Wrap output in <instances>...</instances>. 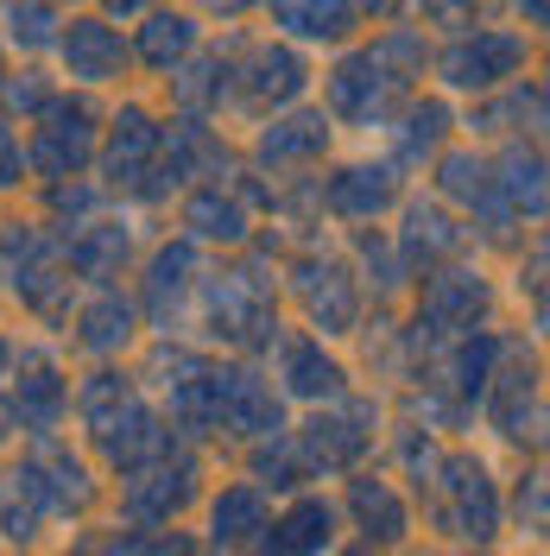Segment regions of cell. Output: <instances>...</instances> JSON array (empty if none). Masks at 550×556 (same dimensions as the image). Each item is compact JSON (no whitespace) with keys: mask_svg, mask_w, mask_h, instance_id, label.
<instances>
[{"mask_svg":"<svg viewBox=\"0 0 550 556\" xmlns=\"http://www.w3.org/2000/svg\"><path fill=\"white\" fill-rule=\"evenodd\" d=\"M197 493H203V462L190 450H177L172 462H159V468L134 475V481H121V513L139 531H165L177 513L197 506Z\"/></svg>","mask_w":550,"mask_h":556,"instance_id":"2e32d148","label":"cell"},{"mask_svg":"<svg viewBox=\"0 0 550 556\" xmlns=\"http://www.w3.org/2000/svg\"><path fill=\"white\" fill-rule=\"evenodd\" d=\"M45 208H51V235L64 241V235H76L83 222H96L102 215V184H89V177H70V184H51L45 190Z\"/></svg>","mask_w":550,"mask_h":556,"instance_id":"60d3db41","label":"cell"},{"mask_svg":"<svg viewBox=\"0 0 550 556\" xmlns=\"http://www.w3.org/2000/svg\"><path fill=\"white\" fill-rule=\"evenodd\" d=\"M139 399V386L127 367H96V374H83V380L70 386V412H76V424L96 437L108 417H121L127 405Z\"/></svg>","mask_w":550,"mask_h":556,"instance_id":"8d00e7d4","label":"cell"},{"mask_svg":"<svg viewBox=\"0 0 550 556\" xmlns=\"http://www.w3.org/2000/svg\"><path fill=\"white\" fill-rule=\"evenodd\" d=\"M392 450H399V468H405V475H412L417 486L430 481V468H437V437H430V430H417V424H399V430H392Z\"/></svg>","mask_w":550,"mask_h":556,"instance_id":"bcb514c9","label":"cell"},{"mask_svg":"<svg viewBox=\"0 0 550 556\" xmlns=\"http://www.w3.org/2000/svg\"><path fill=\"white\" fill-rule=\"evenodd\" d=\"M0 76H7V45H0Z\"/></svg>","mask_w":550,"mask_h":556,"instance_id":"9f6ffc18","label":"cell"},{"mask_svg":"<svg viewBox=\"0 0 550 556\" xmlns=\"http://www.w3.org/2000/svg\"><path fill=\"white\" fill-rule=\"evenodd\" d=\"M291 437V450L304 462V481L316 475H354L367 455H374V437H379V405L374 399H354L342 392L336 405H323V412H310L298 430H285Z\"/></svg>","mask_w":550,"mask_h":556,"instance_id":"277c9868","label":"cell"},{"mask_svg":"<svg viewBox=\"0 0 550 556\" xmlns=\"http://www.w3.org/2000/svg\"><path fill=\"white\" fill-rule=\"evenodd\" d=\"M361 51L374 58L379 76H386L399 96H405L417 76H424V64H430V38H424V26H386V33H374Z\"/></svg>","mask_w":550,"mask_h":556,"instance_id":"74e56055","label":"cell"},{"mask_svg":"<svg viewBox=\"0 0 550 556\" xmlns=\"http://www.w3.org/2000/svg\"><path fill=\"white\" fill-rule=\"evenodd\" d=\"M64 556H96V538H83V544H76V551H64Z\"/></svg>","mask_w":550,"mask_h":556,"instance_id":"db71d44e","label":"cell"},{"mask_svg":"<svg viewBox=\"0 0 550 556\" xmlns=\"http://www.w3.org/2000/svg\"><path fill=\"white\" fill-rule=\"evenodd\" d=\"M405 208V228H392V253H399V266H405V278H430L443 273V266H462V253H468V228L449 215L437 197L424 203V197H412Z\"/></svg>","mask_w":550,"mask_h":556,"instance_id":"e0dca14e","label":"cell"},{"mask_svg":"<svg viewBox=\"0 0 550 556\" xmlns=\"http://www.w3.org/2000/svg\"><path fill=\"white\" fill-rule=\"evenodd\" d=\"M487 316H493V278L482 266H443V273L424 278V291H417V329L424 336H437V342H455V336H475L487 329Z\"/></svg>","mask_w":550,"mask_h":556,"instance_id":"30bf717a","label":"cell"},{"mask_svg":"<svg viewBox=\"0 0 550 556\" xmlns=\"http://www.w3.org/2000/svg\"><path fill=\"white\" fill-rule=\"evenodd\" d=\"M96 556H159V531H139V525H121L96 538Z\"/></svg>","mask_w":550,"mask_h":556,"instance_id":"c3c4849f","label":"cell"},{"mask_svg":"<svg viewBox=\"0 0 550 556\" xmlns=\"http://www.w3.org/2000/svg\"><path fill=\"white\" fill-rule=\"evenodd\" d=\"M493 184L518 222H545V146L538 139H507L493 159Z\"/></svg>","mask_w":550,"mask_h":556,"instance_id":"e575fe53","label":"cell"},{"mask_svg":"<svg viewBox=\"0 0 550 556\" xmlns=\"http://www.w3.org/2000/svg\"><path fill=\"white\" fill-rule=\"evenodd\" d=\"M197 298H203L209 342L235 348V354H260L278 342V285L260 266H228L215 278L203 273Z\"/></svg>","mask_w":550,"mask_h":556,"instance_id":"7a4b0ae2","label":"cell"},{"mask_svg":"<svg viewBox=\"0 0 550 556\" xmlns=\"http://www.w3.org/2000/svg\"><path fill=\"white\" fill-rule=\"evenodd\" d=\"M532 64V38L513 33V26H475L468 38H455L443 58H437V76H443L449 96H493V89H507L518 83Z\"/></svg>","mask_w":550,"mask_h":556,"instance_id":"52a82bcc","label":"cell"},{"mask_svg":"<svg viewBox=\"0 0 550 556\" xmlns=\"http://www.w3.org/2000/svg\"><path fill=\"white\" fill-rule=\"evenodd\" d=\"M33 184V172H26V139H20V127L0 114V197L7 190H26Z\"/></svg>","mask_w":550,"mask_h":556,"instance_id":"7dc6e473","label":"cell"},{"mask_svg":"<svg viewBox=\"0 0 550 556\" xmlns=\"http://www.w3.org/2000/svg\"><path fill=\"white\" fill-rule=\"evenodd\" d=\"M310 89V64L304 51L291 45H253L241 64H235V96L247 108H298V96Z\"/></svg>","mask_w":550,"mask_h":556,"instance_id":"cb8c5ba5","label":"cell"},{"mask_svg":"<svg viewBox=\"0 0 550 556\" xmlns=\"http://www.w3.org/2000/svg\"><path fill=\"white\" fill-rule=\"evenodd\" d=\"M500 348L507 336H493V329H475V336H455L443 354V392L468 412V405H482L487 399V380H493V367H500Z\"/></svg>","mask_w":550,"mask_h":556,"instance_id":"836d02e7","label":"cell"},{"mask_svg":"<svg viewBox=\"0 0 550 556\" xmlns=\"http://www.w3.org/2000/svg\"><path fill=\"white\" fill-rule=\"evenodd\" d=\"M273 525V506H266V493L247 481H222L215 493H209V519H203V538L209 551L235 556V551H253L260 544V531Z\"/></svg>","mask_w":550,"mask_h":556,"instance_id":"83f0119b","label":"cell"},{"mask_svg":"<svg viewBox=\"0 0 550 556\" xmlns=\"http://www.w3.org/2000/svg\"><path fill=\"white\" fill-rule=\"evenodd\" d=\"M197 285H203V247H190L177 235V241H159L146 253V278H139L134 304H139V316H152L159 329H172L177 311H184V298H190Z\"/></svg>","mask_w":550,"mask_h":556,"instance_id":"603a6c76","label":"cell"},{"mask_svg":"<svg viewBox=\"0 0 550 556\" xmlns=\"http://www.w3.org/2000/svg\"><path fill=\"white\" fill-rule=\"evenodd\" d=\"M449 127H455V114H449L443 96H412V102L399 108V127H392V172H417L424 159L437 165V152H443Z\"/></svg>","mask_w":550,"mask_h":556,"instance_id":"1f68e13d","label":"cell"},{"mask_svg":"<svg viewBox=\"0 0 550 556\" xmlns=\"http://www.w3.org/2000/svg\"><path fill=\"white\" fill-rule=\"evenodd\" d=\"M273 392L291 405H336L348 392V367L329 354V348L316 342V336H304V329H291V336H278V348H273Z\"/></svg>","mask_w":550,"mask_h":556,"instance_id":"d6986e66","label":"cell"},{"mask_svg":"<svg viewBox=\"0 0 550 556\" xmlns=\"http://www.w3.org/2000/svg\"><path fill=\"white\" fill-rule=\"evenodd\" d=\"M215 430H235L241 443H273L285 437V399L253 361H215Z\"/></svg>","mask_w":550,"mask_h":556,"instance_id":"4fadbf2b","label":"cell"},{"mask_svg":"<svg viewBox=\"0 0 550 556\" xmlns=\"http://www.w3.org/2000/svg\"><path fill=\"white\" fill-rule=\"evenodd\" d=\"M468 134L487 139V134H513V139H538L545 134V76H518L507 89H493L475 102L468 114Z\"/></svg>","mask_w":550,"mask_h":556,"instance_id":"f546056e","label":"cell"},{"mask_svg":"<svg viewBox=\"0 0 550 556\" xmlns=\"http://www.w3.org/2000/svg\"><path fill=\"white\" fill-rule=\"evenodd\" d=\"M336 556H374V551H361V544H354V551H336Z\"/></svg>","mask_w":550,"mask_h":556,"instance_id":"11a10c76","label":"cell"},{"mask_svg":"<svg viewBox=\"0 0 550 556\" xmlns=\"http://www.w3.org/2000/svg\"><path fill=\"white\" fill-rule=\"evenodd\" d=\"M7 380H13V336H0V405H7Z\"/></svg>","mask_w":550,"mask_h":556,"instance_id":"816d5d0a","label":"cell"},{"mask_svg":"<svg viewBox=\"0 0 550 556\" xmlns=\"http://www.w3.org/2000/svg\"><path fill=\"white\" fill-rule=\"evenodd\" d=\"M96 146H102V108L89 96H51V108L38 114L33 139H26V172L51 190V184H70L96 165Z\"/></svg>","mask_w":550,"mask_h":556,"instance_id":"5b68a950","label":"cell"},{"mask_svg":"<svg viewBox=\"0 0 550 556\" xmlns=\"http://www.w3.org/2000/svg\"><path fill=\"white\" fill-rule=\"evenodd\" d=\"M323 96H329V121H348V127H379L386 114H392V102H399V89L379 76V64L354 45V51H342L336 64H329V76H323Z\"/></svg>","mask_w":550,"mask_h":556,"instance_id":"7402d4cb","label":"cell"},{"mask_svg":"<svg viewBox=\"0 0 550 556\" xmlns=\"http://www.w3.org/2000/svg\"><path fill=\"white\" fill-rule=\"evenodd\" d=\"M0 45H13V51H26V58H38V51H58V33H64V13L58 7H38V0H26V7H0Z\"/></svg>","mask_w":550,"mask_h":556,"instance_id":"ab89813d","label":"cell"},{"mask_svg":"<svg viewBox=\"0 0 550 556\" xmlns=\"http://www.w3.org/2000/svg\"><path fill=\"white\" fill-rule=\"evenodd\" d=\"M487 424L518 443V450H545V367H538V354H525L518 342L500 348V367H493V380H487Z\"/></svg>","mask_w":550,"mask_h":556,"instance_id":"ba28073f","label":"cell"},{"mask_svg":"<svg viewBox=\"0 0 550 556\" xmlns=\"http://www.w3.org/2000/svg\"><path fill=\"white\" fill-rule=\"evenodd\" d=\"M336 519H342V513H336L323 493H291V506L273 519V538L291 556H323L336 544Z\"/></svg>","mask_w":550,"mask_h":556,"instance_id":"d590c367","label":"cell"},{"mask_svg":"<svg viewBox=\"0 0 550 556\" xmlns=\"http://www.w3.org/2000/svg\"><path fill=\"white\" fill-rule=\"evenodd\" d=\"M89 443H96V455H102V468L121 475V481H134V475H146V468H159V462H172V455L184 450V443L172 437V424H165V412L146 405V399H134L121 417H108Z\"/></svg>","mask_w":550,"mask_h":556,"instance_id":"5bb4252c","label":"cell"},{"mask_svg":"<svg viewBox=\"0 0 550 556\" xmlns=\"http://www.w3.org/2000/svg\"><path fill=\"white\" fill-rule=\"evenodd\" d=\"M424 486H430V519H437V531L455 538V544L487 551V544L507 531V500H500V481L487 475V462L475 450H443Z\"/></svg>","mask_w":550,"mask_h":556,"instance_id":"6da1fadb","label":"cell"},{"mask_svg":"<svg viewBox=\"0 0 550 556\" xmlns=\"http://www.w3.org/2000/svg\"><path fill=\"white\" fill-rule=\"evenodd\" d=\"M437 203L455 215V222H475L482 241H513L518 215L507 208L500 184H493V159L475 152V146H449L437 152ZM468 228V235H475Z\"/></svg>","mask_w":550,"mask_h":556,"instance_id":"8992f818","label":"cell"},{"mask_svg":"<svg viewBox=\"0 0 550 556\" xmlns=\"http://www.w3.org/2000/svg\"><path fill=\"white\" fill-rule=\"evenodd\" d=\"M354 260H361V278L354 285H367L374 298H399L405 291V266H399L386 228H354Z\"/></svg>","mask_w":550,"mask_h":556,"instance_id":"f35d334b","label":"cell"},{"mask_svg":"<svg viewBox=\"0 0 550 556\" xmlns=\"http://www.w3.org/2000/svg\"><path fill=\"white\" fill-rule=\"evenodd\" d=\"M247 556H291V551L278 544V538H273V525H266V531H260V544H253V551H247Z\"/></svg>","mask_w":550,"mask_h":556,"instance_id":"f5cc1de1","label":"cell"},{"mask_svg":"<svg viewBox=\"0 0 550 556\" xmlns=\"http://www.w3.org/2000/svg\"><path fill=\"white\" fill-rule=\"evenodd\" d=\"M139 329H146V316H139L134 291H121V285L89 291L83 311H76V348L96 354V361H121L139 342Z\"/></svg>","mask_w":550,"mask_h":556,"instance_id":"484cf974","label":"cell"},{"mask_svg":"<svg viewBox=\"0 0 550 556\" xmlns=\"http://www.w3.org/2000/svg\"><path fill=\"white\" fill-rule=\"evenodd\" d=\"M7 417L26 437H58V424L70 417V374L58 367V354L38 342H13V380H7Z\"/></svg>","mask_w":550,"mask_h":556,"instance_id":"8fae6325","label":"cell"},{"mask_svg":"<svg viewBox=\"0 0 550 556\" xmlns=\"http://www.w3.org/2000/svg\"><path fill=\"white\" fill-rule=\"evenodd\" d=\"M342 513L348 525L361 531V551H399L405 538H412V500L399 493V481H386V475H367V468H354L348 475V493H342Z\"/></svg>","mask_w":550,"mask_h":556,"instance_id":"44dd1931","label":"cell"},{"mask_svg":"<svg viewBox=\"0 0 550 556\" xmlns=\"http://www.w3.org/2000/svg\"><path fill=\"white\" fill-rule=\"evenodd\" d=\"M329 139H336V121H329L323 108H285V114H273V121L253 134V165H260L253 177L310 172V165H323Z\"/></svg>","mask_w":550,"mask_h":556,"instance_id":"ffe728a7","label":"cell"},{"mask_svg":"<svg viewBox=\"0 0 550 556\" xmlns=\"http://www.w3.org/2000/svg\"><path fill=\"white\" fill-rule=\"evenodd\" d=\"M266 20H273L278 33L291 38V51L298 45H348V38L361 33V7H348V0H278L266 7ZM278 38V45H285Z\"/></svg>","mask_w":550,"mask_h":556,"instance_id":"4dcf8cb0","label":"cell"},{"mask_svg":"<svg viewBox=\"0 0 550 556\" xmlns=\"http://www.w3.org/2000/svg\"><path fill=\"white\" fill-rule=\"evenodd\" d=\"M127 260H134V228L114 222V215H96V222H83L76 235H64V273L96 278V291L127 273Z\"/></svg>","mask_w":550,"mask_h":556,"instance_id":"f1b7e54d","label":"cell"},{"mask_svg":"<svg viewBox=\"0 0 550 556\" xmlns=\"http://www.w3.org/2000/svg\"><path fill=\"white\" fill-rule=\"evenodd\" d=\"M38 525H45V519H38L33 506H26V493L13 486V475H0V538L26 551V544L38 538Z\"/></svg>","mask_w":550,"mask_h":556,"instance_id":"f6af8a7d","label":"cell"},{"mask_svg":"<svg viewBox=\"0 0 550 556\" xmlns=\"http://www.w3.org/2000/svg\"><path fill=\"white\" fill-rule=\"evenodd\" d=\"M127 51L152 76H172L177 64H190L203 51V13H190V7H146L134 38H127Z\"/></svg>","mask_w":550,"mask_h":556,"instance_id":"d4e9b609","label":"cell"},{"mask_svg":"<svg viewBox=\"0 0 550 556\" xmlns=\"http://www.w3.org/2000/svg\"><path fill=\"white\" fill-rule=\"evenodd\" d=\"M291 291L304 304L316 342H336V336H354L361 329V285H354V266L329 260V253H298L291 260Z\"/></svg>","mask_w":550,"mask_h":556,"instance_id":"7c38bea8","label":"cell"},{"mask_svg":"<svg viewBox=\"0 0 550 556\" xmlns=\"http://www.w3.org/2000/svg\"><path fill=\"white\" fill-rule=\"evenodd\" d=\"M58 64H64V76L76 83V89H108V83H121V76H127L134 51H127L121 26H108L102 13H64Z\"/></svg>","mask_w":550,"mask_h":556,"instance_id":"ac0fdd59","label":"cell"},{"mask_svg":"<svg viewBox=\"0 0 550 556\" xmlns=\"http://www.w3.org/2000/svg\"><path fill=\"white\" fill-rule=\"evenodd\" d=\"M159 146H165V114L152 102H121L102 121V146H96V172L102 190H146L159 172Z\"/></svg>","mask_w":550,"mask_h":556,"instance_id":"9c48e42d","label":"cell"},{"mask_svg":"<svg viewBox=\"0 0 550 556\" xmlns=\"http://www.w3.org/2000/svg\"><path fill=\"white\" fill-rule=\"evenodd\" d=\"M7 475H13V486L26 493V506L38 519H89L96 500H102L96 468L70 450L64 437H33V450L20 455Z\"/></svg>","mask_w":550,"mask_h":556,"instance_id":"3957f363","label":"cell"},{"mask_svg":"<svg viewBox=\"0 0 550 556\" xmlns=\"http://www.w3.org/2000/svg\"><path fill=\"white\" fill-rule=\"evenodd\" d=\"M165 83H172L177 121H209V114H222V102L235 96V64H228L222 51H197V58L177 64Z\"/></svg>","mask_w":550,"mask_h":556,"instance_id":"d6a6232c","label":"cell"},{"mask_svg":"<svg viewBox=\"0 0 550 556\" xmlns=\"http://www.w3.org/2000/svg\"><path fill=\"white\" fill-rule=\"evenodd\" d=\"M184 241L190 247H247L253 241V208L241 203V190L222 184H197L184 197Z\"/></svg>","mask_w":550,"mask_h":556,"instance_id":"4316f807","label":"cell"},{"mask_svg":"<svg viewBox=\"0 0 550 556\" xmlns=\"http://www.w3.org/2000/svg\"><path fill=\"white\" fill-rule=\"evenodd\" d=\"M417 20H443V26H449L455 38H468V33H475V20H482V13H475V7H443V0H430V7L417 13Z\"/></svg>","mask_w":550,"mask_h":556,"instance_id":"f907efd6","label":"cell"},{"mask_svg":"<svg viewBox=\"0 0 550 556\" xmlns=\"http://www.w3.org/2000/svg\"><path fill=\"white\" fill-rule=\"evenodd\" d=\"M51 96H58V83H51L45 70H7V76H0V114H7V121H13V114L38 121V114L51 108Z\"/></svg>","mask_w":550,"mask_h":556,"instance_id":"7bdbcfd3","label":"cell"},{"mask_svg":"<svg viewBox=\"0 0 550 556\" xmlns=\"http://www.w3.org/2000/svg\"><path fill=\"white\" fill-rule=\"evenodd\" d=\"M316 203L329 208L336 222H354V228H374L392 208L405 203V184L386 159H348L329 177H316Z\"/></svg>","mask_w":550,"mask_h":556,"instance_id":"9a60e30c","label":"cell"},{"mask_svg":"<svg viewBox=\"0 0 550 556\" xmlns=\"http://www.w3.org/2000/svg\"><path fill=\"white\" fill-rule=\"evenodd\" d=\"M545 525H550V493H545V468H525L513 486V531L525 544H545Z\"/></svg>","mask_w":550,"mask_h":556,"instance_id":"ee69618b","label":"cell"},{"mask_svg":"<svg viewBox=\"0 0 550 556\" xmlns=\"http://www.w3.org/2000/svg\"><path fill=\"white\" fill-rule=\"evenodd\" d=\"M247 468H253V481L247 486H260V493H298V486H304V462H298V450H291V437L253 443Z\"/></svg>","mask_w":550,"mask_h":556,"instance_id":"b9f144b4","label":"cell"},{"mask_svg":"<svg viewBox=\"0 0 550 556\" xmlns=\"http://www.w3.org/2000/svg\"><path fill=\"white\" fill-rule=\"evenodd\" d=\"M545 260H550V247H545V235L532 241V260L518 266V285L532 291V304H538V316H545Z\"/></svg>","mask_w":550,"mask_h":556,"instance_id":"681fc988","label":"cell"}]
</instances>
